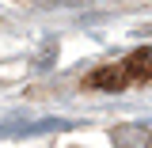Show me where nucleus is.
I'll return each instance as SVG.
<instances>
[{
    "label": "nucleus",
    "mask_w": 152,
    "mask_h": 148,
    "mask_svg": "<svg viewBox=\"0 0 152 148\" xmlns=\"http://www.w3.org/2000/svg\"><path fill=\"white\" fill-rule=\"evenodd\" d=\"M152 133L145 125H118L114 129V148H148Z\"/></svg>",
    "instance_id": "1"
},
{
    "label": "nucleus",
    "mask_w": 152,
    "mask_h": 148,
    "mask_svg": "<svg viewBox=\"0 0 152 148\" xmlns=\"http://www.w3.org/2000/svg\"><path fill=\"white\" fill-rule=\"evenodd\" d=\"M34 4H76V0H34Z\"/></svg>",
    "instance_id": "2"
}]
</instances>
